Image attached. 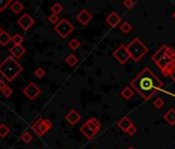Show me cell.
<instances>
[{
	"label": "cell",
	"instance_id": "obj_25",
	"mask_svg": "<svg viewBox=\"0 0 175 149\" xmlns=\"http://www.w3.org/2000/svg\"><path fill=\"white\" fill-rule=\"evenodd\" d=\"M21 139H22V141L25 142V143H30L31 141H32V139H33V137L31 136V134L30 133H28V131H25V133L22 134V136H21Z\"/></svg>",
	"mask_w": 175,
	"mask_h": 149
},
{
	"label": "cell",
	"instance_id": "obj_17",
	"mask_svg": "<svg viewBox=\"0 0 175 149\" xmlns=\"http://www.w3.org/2000/svg\"><path fill=\"white\" fill-rule=\"evenodd\" d=\"M10 10H12V12L13 14H16V15H18L22 12V10H24V5L21 3L20 1L18 0H16V1H13L12 4H10Z\"/></svg>",
	"mask_w": 175,
	"mask_h": 149
},
{
	"label": "cell",
	"instance_id": "obj_6",
	"mask_svg": "<svg viewBox=\"0 0 175 149\" xmlns=\"http://www.w3.org/2000/svg\"><path fill=\"white\" fill-rule=\"evenodd\" d=\"M50 127H52V122L49 119H43V118H39L31 126L33 131L39 137L43 136Z\"/></svg>",
	"mask_w": 175,
	"mask_h": 149
},
{
	"label": "cell",
	"instance_id": "obj_22",
	"mask_svg": "<svg viewBox=\"0 0 175 149\" xmlns=\"http://www.w3.org/2000/svg\"><path fill=\"white\" fill-rule=\"evenodd\" d=\"M87 122L89 123V124L91 125L96 131H99L100 127H101V124H100V122L98 121L97 119H96V118H91V119H89Z\"/></svg>",
	"mask_w": 175,
	"mask_h": 149
},
{
	"label": "cell",
	"instance_id": "obj_9",
	"mask_svg": "<svg viewBox=\"0 0 175 149\" xmlns=\"http://www.w3.org/2000/svg\"><path fill=\"white\" fill-rule=\"evenodd\" d=\"M23 92L29 100H35L40 94V88L36 86L34 83H29L23 89Z\"/></svg>",
	"mask_w": 175,
	"mask_h": 149
},
{
	"label": "cell",
	"instance_id": "obj_33",
	"mask_svg": "<svg viewBox=\"0 0 175 149\" xmlns=\"http://www.w3.org/2000/svg\"><path fill=\"white\" fill-rule=\"evenodd\" d=\"M49 20H50V23H53V24H57L60 20H59V17L58 15H56V14H52L50 17H49Z\"/></svg>",
	"mask_w": 175,
	"mask_h": 149
},
{
	"label": "cell",
	"instance_id": "obj_14",
	"mask_svg": "<svg viewBox=\"0 0 175 149\" xmlns=\"http://www.w3.org/2000/svg\"><path fill=\"white\" fill-rule=\"evenodd\" d=\"M121 21H122V18H121V16L115 12L110 13L108 15V17L106 18V22L108 23V25L110 27H115L117 25L121 23Z\"/></svg>",
	"mask_w": 175,
	"mask_h": 149
},
{
	"label": "cell",
	"instance_id": "obj_2",
	"mask_svg": "<svg viewBox=\"0 0 175 149\" xmlns=\"http://www.w3.org/2000/svg\"><path fill=\"white\" fill-rule=\"evenodd\" d=\"M22 71L23 67L13 56H8L0 63V74L7 81H13L16 79Z\"/></svg>",
	"mask_w": 175,
	"mask_h": 149
},
{
	"label": "cell",
	"instance_id": "obj_24",
	"mask_svg": "<svg viewBox=\"0 0 175 149\" xmlns=\"http://www.w3.org/2000/svg\"><path fill=\"white\" fill-rule=\"evenodd\" d=\"M24 41V38L22 35L20 34H15L13 36H12V43L13 45H16V46H20V45H22V43Z\"/></svg>",
	"mask_w": 175,
	"mask_h": 149
},
{
	"label": "cell",
	"instance_id": "obj_31",
	"mask_svg": "<svg viewBox=\"0 0 175 149\" xmlns=\"http://www.w3.org/2000/svg\"><path fill=\"white\" fill-rule=\"evenodd\" d=\"M154 106L156 107L157 109H161L164 106V100L161 97H158L157 100H155L154 102Z\"/></svg>",
	"mask_w": 175,
	"mask_h": 149
},
{
	"label": "cell",
	"instance_id": "obj_19",
	"mask_svg": "<svg viewBox=\"0 0 175 149\" xmlns=\"http://www.w3.org/2000/svg\"><path fill=\"white\" fill-rule=\"evenodd\" d=\"M167 47H168V46H166V45H163V46L161 47L160 49L158 50V51L155 53L154 55H152L151 59L155 61V62H157V61L159 60L161 57H163V56L165 55V52H166V49H167Z\"/></svg>",
	"mask_w": 175,
	"mask_h": 149
},
{
	"label": "cell",
	"instance_id": "obj_32",
	"mask_svg": "<svg viewBox=\"0 0 175 149\" xmlns=\"http://www.w3.org/2000/svg\"><path fill=\"white\" fill-rule=\"evenodd\" d=\"M34 75H35L37 78L40 79V78H43V77H44V75H46V72H44V69H43L39 67V69H36V71H35Z\"/></svg>",
	"mask_w": 175,
	"mask_h": 149
},
{
	"label": "cell",
	"instance_id": "obj_21",
	"mask_svg": "<svg viewBox=\"0 0 175 149\" xmlns=\"http://www.w3.org/2000/svg\"><path fill=\"white\" fill-rule=\"evenodd\" d=\"M121 95L125 98V100H130L132 96H133V90H132L130 87H126V88H124L122 92H121Z\"/></svg>",
	"mask_w": 175,
	"mask_h": 149
},
{
	"label": "cell",
	"instance_id": "obj_38",
	"mask_svg": "<svg viewBox=\"0 0 175 149\" xmlns=\"http://www.w3.org/2000/svg\"><path fill=\"white\" fill-rule=\"evenodd\" d=\"M169 77H170V78L172 79V81H173V82L175 83V67L173 69V71H172V72L170 73V75H169Z\"/></svg>",
	"mask_w": 175,
	"mask_h": 149
},
{
	"label": "cell",
	"instance_id": "obj_23",
	"mask_svg": "<svg viewBox=\"0 0 175 149\" xmlns=\"http://www.w3.org/2000/svg\"><path fill=\"white\" fill-rule=\"evenodd\" d=\"M8 134H9V128H8V126L6 124H4V123H1V124H0V137L5 138Z\"/></svg>",
	"mask_w": 175,
	"mask_h": 149
},
{
	"label": "cell",
	"instance_id": "obj_5",
	"mask_svg": "<svg viewBox=\"0 0 175 149\" xmlns=\"http://www.w3.org/2000/svg\"><path fill=\"white\" fill-rule=\"evenodd\" d=\"M73 29H74L73 25L66 19L60 20V21L55 25V31L57 32L62 38H66L67 36L73 31Z\"/></svg>",
	"mask_w": 175,
	"mask_h": 149
},
{
	"label": "cell",
	"instance_id": "obj_13",
	"mask_svg": "<svg viewBox=\"0 0 175 149\" xmlns=\"http://www.w3.org/2000/svg\"><path fill=\"white\" fill-rule=\"evenodd\" d=\"M76 19H77V21L80 22V24L87 25L92 20V15L89 12H88L87 10H83L81 12H80V13L77 14V16H76Z\"/></svg>",
	"mask_w": 175,
	"mask_h": 149
},
{
	"label": "cell",
	"instance_id": "obj_7",
	"mask_svg": "<svg viewBox=\"0 0 175 149\" xmlns=\"http://www.w3.org/2000/svg\"><path fill=\"white\" fill-rule=\"evenodd\" d=\"M114 57L117 59L120 63L125 64L127 61L131 58V56H130V53L128 51V49H127V46L121 45V46L114 52Z\"/></svg>",
	"mask_w": 175,
	"mask_h": 149
},
{
	"label": "cell",
	"instance_id": "obj_34",
	"mask_svg": "<svg viewBox=\"0 0 175 149\" xmlns=\"http://www.w3.org/2000/svg\"><path fill=\"white\" fill-rule=\"evenodd\" d=\"M1 92H2V94H3L5 97H9L10 95L13 94V89L10 88V87H8V86H7L6 88H5L4 90H2Z\"/></svg>",
	"mask_w": 175,
	"mask_h": 149
},
{
	"label": "cell",
	"instance_id": "obj_15",
	"mask_svg": "<svg viewBox=\"0 0 175 149\" xmlns=\"http://www.w3.org/2000/svg\"><path fill=\"white\" fill-rule=\"evenodd\" d=\"M117 125L121 130H123L124 131H127L132 125H133V123H132V121L129 119L128 117H124L117 122Z\"/></svg>",
	"mask_w": 175,
	"mask_h": 149
},
{
	"label": "cell",
	"instance_id": "obj_10",
	"mask_svg": "<svg viewBox=\"0 0 175 149\" xmlns=\"http://www.w3.org/2000/svg\"><path fill=\"white\" fill-rule=\"evenodd\" d=\"M80 130L81 133H83L84 136L86 137L87 139H89V140H92L93 138L96 136V134L98 133V131H96L94 128H93L92 126L90 125L88 122L84 123V125H81Z\"/></svg>",
	"mask_w": 175,
	"mask_h": 149
},
{
	"label": "cell",
	"instance_id": "obj_3",
	"mask_svg": "<svg viewBox=\"0 0 175 149\" xmlns=\"http://www.w3.org/2000/svg\"><path fill=\"white\" fill-rule=\"evenodd\" d=\"M127 49H128V51L130 53L131 59H133V61H135V62L139 61L140 59L147 53V48L137 37L134 38L133 41L127 46Z\"/></svg>",
	"mask_w": 175,
	"mask_h": 149
},
{
	"label": "cell",
	"instance_id": "obj_36",
	"mask_svg": "<svg viewBox=\"0 0 175 149\" xmlns=\"http://www.w3.org/2000/svg\"><path fill=\"white\" fill-rule=\"evenodd\" d=\"M126 133H128V135H129V136H133V135H135V134L137 133V128L135 127L134 125H132L131 127H130L129 130L126 131Z\"/></svg>",
	"mask_w": 175,
	"mask_h": 149
},
{
	"label": "cell",
	"instance_id": "obj_28",
	"mask_svg": "<svg viewBox=\"0 0 175 149\" xmlns=\"http://www.w3.org/2000/svg\"><path fill=\"white\" fill-rule=\"evenodd\" d=\"M69 47L71 48L72 50H77L78 48L80 47V43L76 38H73L69 41Z\"/></svg>",
	"mask_w": 175,
	"mask_h": 149
},
{
	"label": "cell",
	"instance_id": "obj_42",
	"mask_svg": "<svg viewBox=\"0 0 175 149\" xmlns=\"http://www.w3.org/2000/svg\"><path fill=\"white\" fill-rule=\"evenodd\" d=\"M94 149H95V148H94Z\"/></svg>",
	"mask_w": 175,
	"mask_h": 149
},
{
	"label": "cell",
	"instance_id": "obj_41",
	"mask_svg": "<svg viewBox=\"0 0 175 149\" xmlns=\"http://www.w3.org/2000/svg\"><path fill=\"white\" fill-rule=\"evenodd\" d=\"M173 18L175 19V13H173Z\"/></svg>",
	"mask_w": 175,
	"mask_h": 149
},
{
	"label": "cell",
	"instance_id": "obj_4",
	"mask_svg": "<svg viewBox=\"0 0 175 149\" xmlns=\"http://www.w3.org/2000/svg\"><path fill=\"white\" fill-rule=\"evenodd\" d=\"M155 63L159 66V69H161V72L163 73L164 76H169L175 67V60L168 57V56L166 55V52H165V55H164L163 57H161L159 60Z\"/></svg>",
	"mask_w": 175,
	"mask_h": 149
},
{
	"label": "cell",
	"instance_id": "obj_27",
	"mask_svg": "<svg viewBox=\"0 0 175 149\" xmlns=\"http://www.w3.org/2000/svg\"><path fill=\"white\" fill-rule=\"evenodd\" d=\"M50 10H52L53 14L59 15V14H60L62 10H63V6H62L60 3H55V4H54L53 6H52V8H50Z\"/></svg>",
	"mask_w": 175,
	"mask_h": 149
},
{
	"label": "cell",
	"instance_id": "obj_8",
	"mask_svg": "<svg viewBox=\"0 0 175 149\" xmlns=\"http://www.w3.org/2000/svg\"><path fill=\"white\" fill-rule=\"evenodd\" d=\"M34 23H35L34 19H33L30 15H28V14H24V15L22 16L21 18H19V20H18V25L24 30V31L29 30L30 28L34 25Z\"/></svg>",
	"mask_w": 175,
	"mask_h": 149
},
{
	"label": "cell",
	"instance_id": "obj_20",
	"mask_svg": "<svg viewBox=\"0 0 175 149\" xmlns=\"http://www.w3.org/2000/svg\"><path fill=\"white\" fill-rule=\"evenodd\" d=\"M66 63L68 64L69 66H75L76 64H77V62H78V59H77V57H76V56L74 55V54H70V55H68L67 56V58H66Z\"/></svg>",
	"mask_w": 175,
	"mask_h": 149
},
{
	"label": "cell",
	"instance_id": "obj_30",
	"mask_svg": "<svg viewBox=\"0 0 175 149\" xmlns=\"http://www.w3.org/2000/svg\"><path fill=\"white\" fill-rule=\"evenodd\" d=\"M166 55H167L168 57H170L171 59H173V60H175V51L173 48L167 47V49H166Z\"/></svg>",
	"mask_w": 175,
	"mask_h": 149
},
{
	"label": "cell",
	"instance_id": "obj_1",
	"mask_svg": "<svg viewBox=\"0 0 175 149\" xmlns=\"http://www.w3.org/2000/svg\"><path fill=\"white\" fill-rule=\"evenodd\" d=\"M130 84L138 94L144 98V100H149L152 95L157 91H160L163 87V82L148 67H145Z\"/></svg>",
	"mask_w": 175,
	"mask_h": 149
},
{
	"label": "cell",
	"instance_id": "obj_16",
	"mask_svg": "<svg viewBox=\"0 0 175 149\" xmlns=\"http://www.w3.org/2000/svg\"><path fill=\"white\" fill-rule=\"evenodd\" d=\"M164 119L168 122L169 125L175 124V110L174 109H170L167 113L164 114Z\"/></svg>",
	"mask_w": 175,
	"mask_h": 149
},
{
	"label": "cell",
	"instance_id": "obj_12",
	"mask_svg": "<svg viewBox=\"0 0 175 149\" xmlns=\"http://www.w3.org/2000/svg\"><path fill=\"white\" fill-rule=\"evenodd\" d=\"M9 53L13 58L20 59L25 54V53H26V48H24L22 45H20V46H16V45H13V46L9 49Z\"/></svg>",
	"mask_w": 175,
	"mask_h": 149
},
{
	"label": "cell",
	"instance_id": "obj_40",
	"mask_svg": "<svg viewBox=\"0 0 175 149\" xmlns=\"http://www.w3.org/2000/svg\"><path fill=\"white\" fill-rule=\"evenodd\" d=\"M2 31V28H1V26H0V32H1Z\"/></svg>",
	"mask_w": 175,
	"mask_h": 149
},
{
	"label": "cell",
	"instance_id": "obj_11",
	"mask_svg": "<svg viewBox=\"0 0 175 149\" xmlns=\"http://www.w3.org/2000/svg\"><path fill=\"white\" fill-rule=\"evenodd\" d=\"M65 118H66V120L70 123V124L74 125V124H76L77 122L80 121L81 116H80V114L78 113L77 111H75V110H70L68 113L66 114Z\"/></svg>",
	"mask_w": 175,
	"mask_h": 149
},
{
	"label": "cell",
	"instance_id": "obj_35",
	"mask_svg": "<svg viewBox=\"0 0 175 149\" xmlns=\"http://www.w3.org/2000/svg\"><path fill=\"white\" fill-rule=\"evenodd\" d=\"M123 5L126 8H131L134 5V1H133V0H124Z\"/></svg>",
	"mask_w": 175,
	"mask_h": 149
},
{
	"label": "cell",
	"instance_id": "obj_26",
	"mask_svg": "<svg viewBox=\"0 0 175 149\" xmlns=\"http://www.w3.org/2000/svg\"><path fill=\"white\" fill-rule=\"evenodd\" d=\"M121 30L124 33H128L132 30V25L129 23V22H124V23L121 25Z\"/></svg>",
	"mask_w": 175,
	"mask_h": 149
},
{
	"label": "cell",
	"instance_id": "obj_39",
	"mask_svg": "<svg viewBox=\"0 0 175 149\" xmlns=\"http://www.w3.org/2000/svg\"><path fill=\"white\" fill-rule=\"evenodd\" d=\"M127 149H135V148H133V147H128Z\"/></svg>",
	"mask_w": 175,
	"mask_h": 149
},
{
	"label": "cell",
	"instance_id": "obj_37",
	"mask_svg": "<svg viewBox=\"0 0 175 149\" xmlns=\"http://www.w3.org/2000/svg\"><path fill=\"white\" fill-rule=\"evenodd\" d=\"M6 87H7L6 83H5L3 80H0V91L4 90V89L6 88Z\"/></svg>",
	"mask_w": 175,
	"mask_h": 149
},
{
	"label": "cell",
	"instance_id": "obj_18",
	"mask_svg": "<svg viewBox=\"0 0 175 149\" xmlns=\"http://www.w3.org/2000/svg\"><path fill=\"white\" fill-rule=\"evenodd\" d=\"M9 41H12V36L8 34L6 31L2 30V31L0 32V45H1V46H6Z\"/></svg>",
	"mask_w": 175,
	"mask_h": 149
},
{
	"label": "cell",
	"instance_id": "obj_29",
	"mask_svg": "<svg viewBox=\"0 0 175 149\" xmlns=\"http://www.w3.org/2000/svg\"><path fill=\"white\" fill-rule=\"evenodd\" d=\"M12 3V0H0V12H3L5 8Z\"/></svg>",
	"mask_w": 175,
	"mask_h": 149
}]
</instances>
